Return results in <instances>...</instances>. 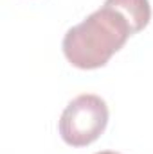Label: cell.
<instances>
[{"mask_svg":"<svg viewBox=\"0 0 153 154\" xmlns=\"http://www.w3.org/2000/svg\"><path fill=\"white\" fill-rule=\"evenodd\" d=\"M105 5L115 7L126 16L133 34L142 31L151 20V7L148 0H105Z\"/></svg>","mask_w":153,"mask_h":154,"instance_id":"obj_3","label":"cell"},{"mask_svg":"<svg viewBox=\"0 0 153 154\" xmlns=\"http://www.w3.org/2000/svg\"><path fill=\"white\" fill-rule=\"evenodd\" d=\"M108 106L92 93L72 99L60 118V134L70 147H86L96 142L106 129Z\"/></svg>","mask_w":153,"mask_h":154,"instance_id":"obj_2","label":"cell"},{"mask_svg":"<svg viewBox=\"0 0 153 154\" xmlns=\"http://www.w3.org/2000/svg\"><path fill=\"white\" fill-rule=\"evenodd\" d=\"M96 154H119V152H112V151H103V152H96Z\"/></svg>","mask_w":153,"mask_h":154,"instance_id":"obj_4","label":"cell"},{"mask_svg":"<svg viewBox=\"0 0 153 154\" xmlns=\"http://www.w3.org/2000/svg\"><path fill=\"white\" fill-rule=\"evenodd\" d=\"M130 36H133V31L126 16L115 7L103 5L67 31L63 54L79 70H96L105 66Z\"/></svg>","mask_w":153,"mask_h":154,"instance_id":"obj_1","label":"cell"}]
</instances>
